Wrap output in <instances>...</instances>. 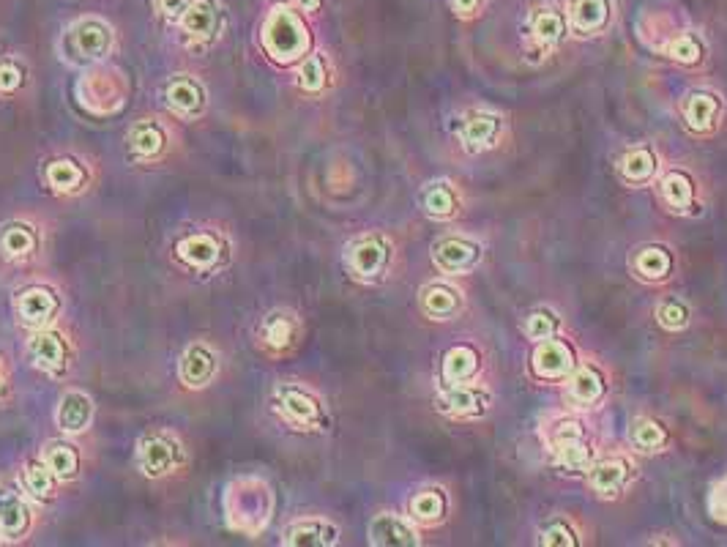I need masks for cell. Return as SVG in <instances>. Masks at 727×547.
<instances>
[{
  "instance_id": "obj_1",
  "label": "cell",
  "mask_w": 727,
  "mask_h": 547,
  "mask_svg": "<svg viewBox=\"0 0 727 547\" xmlns=\"http://www.w3.org/2000/svg\"><path fill=\"white\" fill-rule=\"evenodd\" d=\"M307 44V28H304V22L298 20V14L287 9H277L271 14L266 25V47L268 52H274V58L293 61L307 50Z\"/></svg>"
},
{
  "instance_id": "obj_2",
  "label": "cell",
  "mask_w": 727,
  "mask_h": 547,
  "mask_svg": "<svg viewBox=\"0 0 727 547\" xmlns=\"http://www.w3.org/2000/svg\"><path fill=\"white\" fill-rule=\"evenodd\" d=\"M113 31L102 20H80L74 22L66 33V50L72 52L77 61H99L110 52Z\"/></svg>"
},
{
  "instance_id": "obj_3",
  "label": "cell",
  "mask_w": 727,
  "mask_h": 547,
  "mask_svg": "<svg viewBox=\"0 0 727 547\" xmlns=\"http://www.w3.org/2000/svg\"><path fill=\"white\" fill-rule=\"evenodd\" d=\"M432 260L443 274H468L482 260V244H476L471 238L446 236L432 247Z\"/></svg>"
},
{
  "instance_id": "obj_4",
  "label": "cell",
  "mask_w": 727,
  "mask_h": 547,
  "mask_svg": "<svg viewBox=\"0 0 727 547\" xmlns=\"http://www.w3.org/2000/svg\"><path fill=\"white\" fill-rule=\"evenodd\" d=\"M391 247L386 238L380 236H364L353 241L348 247V266L350 271L361 279H375L383 271L389 269Z\"/></svg>"
},
{
  "instance_id": "obj_5",
  "label": "cell",
  "mask_w": 727,
  "mask_h": 547,
  "mask_svg": "<svg viewBox=\"0 0 727 547\" xmlns=\"http://www.w3.org/2000/svg\"><path fill=\"white\" fill-rule=\"evenodd\" d=\"M531 367L533 375L542 378V381H561V378H569L574 370L572 345L564 340H555V337H547V340L539 342V348L533 351Z\"/></svg>"
},
{
  "instance_id": "obj_6",
  "label": "cell",
  "mask_w": 727,
  "mask_h": 547,
  "mask_svg": "<svg viewBox=\"0 0 727 547\" xmlns=\"http://www.w3.org/2000/svg\"><path fill=\"white\" fill-rule=\"evenodd\" d=\"M629 476H632V465L626 463L624 457H605L588 468V485L596 496L615 498L618 493H624Z\"/></svg>"
},
{
  "instance_id": "obj_7",
  "label": "cell",
  "mask_w": 727,
  "mask_h": 547,
  "mask_svg": "<svg viewBox=\"0 0 727 547\" xmlns=\"http://www.w3.org/2000/svg\"><path fill=\"white\" fill-rule=\"evenodd\" d=\"M722 110H725V104H722V99L714 91H692L684 99V104H681L684 121H687L689 129L697 132V135L711 132L719 124Z\"/></svg>"
},
{
  "instance_id": "obj_8",
  "label": "cell",
  "mask_w": 727,
  "mask_h": 547,
  "mask_svg": "<svg viewBox=\"0 0 727 547\" xmlns=\"http://www.w3.org/2000/svg\"><path fill=\"white\" fill-rule=\"evenodd\" d=\"M490 408V392L476 383H454L441 394V411L451 416H482Z\"/></svg>"
},
{
  "instance_id": "obj_9",
  "label": "cell",
  "mask_w": 727,
  "mask_h": 547,
  "mask_svg": "<svg viewBox=\"0 0 727 547\" xmlns=\"http://www.w3.org/2000/svg\"><path fill=\"white\" fill-rule=\"evenodd\" d=\"M503 132V121L495 113H473L468 115L460 124V143L465 151H484L490 145L498 143V137Z\"/></svg>"
},
{
  "instance_id": "obj_10",
  "label": "cell",
  "mask_w": 727,
  "mask_h": 547,
  "mask_svg": "<svg viewBox=\"0 0 727 547\" xmlns=\"http://www.w3.org/2000/svg\"><path fill=\"white\" fill-rule=\"evenodd\" d=\"M531 39L539 44L542 50H553L566 39V28H569V17L555 6H542V9L531 11Z\"/></svg>"
},
{
  "instance_id": "obj_11",
  "label": "cell",
  "mask_w": 727,
  "mask_h": 547,
  "mask_svg": "<svg viewBox=\"0 0 727 547\" xmlns=\"http://www.w3.org/2000/svg\"><path fill=\"white\" fill-rule=\"evenodd\" d=\"M421 307L424 312L435 320H451L457 318L465 307L462 293L454 285L446 282H430L427 288L421 290Z\"/></svg>"
},
{
  "instance_id": "obj_12",
  "label": "cell",
  "mask_w": 727,
  "mask_h": 547,
  "mask_svg": "<svg viewBox=\"0 0 727 547\" xmlns=\"http://www.w3.org/2000/svg\"><path fill=\"white\" fill-rule=\"evenodd\" d=\"M369 542L383 547H416L419 534L397 515H378L369 523Z\"/></svg>"
},
{
  "instance_id": "obj_13",
  "label": "cell",
  "mask_w": 727,
  "mask_h": 547,
  "mask_svg": "<svg viewBox=\"0 0 727 547\" xmlns=\"http://www.w3.org/2000/svg\"><path fill=\"white\" fill-rule=\"evenodd\" d=\"M610 22V0H569V25L574 31L591 36L605 31Z\"/></svg>"
},
{
  "instance_id": "obj_14",
  "label": "cell",
  "mask_w": 727,
  "mask_h": 547,
  "mask_svg": "<svg viewBox=\"0 0 727 547\" xmlns=\"http://www.w3.org/2000/svg\"><path fill=\"white\" fill-rule=\"evenodd\" d=\"M479 364H482V356L473 345H454L443 356V381L446 386L473 381L479 372Z\"/></svg>"
},
{
  "instance_id": "obj_15",
  "label": "cell",
  "mask_w": 727,
  "mask_h": 547,
  "mask_svg": "<svg viewBox=\"0 0 727 547\" xmlns=\"http://www.w3.org/2000/svg\"><path fill=\"white\" fill-rule=\"evenodd\" d=\"M605 375L596 370L594 364H583L572 370V378H569V397L574 403L583 405V408H591L596 405L602 397H605Z\"/></svg>"
},
{
  "instance_id": "obj_16",
  "label": "cell",
  "mask_w": 727,
  "mask_h": 547,
  "mask_svg": "<svg viewBox=\"0 0 727 547\" xmlns=\"http://www.w3.org/2000/svg\"><path fill=\"white\" fill-rule=\"evenodd\" d=\"M673 252L662 244H648L635 252V271L637 277L648 279V282H662L673 274Z\"/></svg>"
},
{
  "instance_id": "obj_17",
  "label": "cell",
  "mask_w": 727,
  "mask_h": 547,
  "mask_svg": "<svg viewBox=\"0 0 727 547\" xmlns=\"http://www.w3.org/2000/svg\"><path fill=\"white\" fill-rule=\"evenodd\" d=\"M659 192H662V200H665V206L670 211H689V208H695V184L681 170L665 173L662 184H659Z\"/></svg>"
},
{
  "instance_id": "obj_18",
  "label": "cell",
  "mask_w": 727,
  "mask_h": 547,
  "mask_svg": "<svg viewBox=\"0 0 727 547\" xmlns=\"http://www.w3.org/2000/svg\"><path fill=\"white\" fill-rule=\"evenodd\" d=\"M421 206L432 219H451L460 214V197L454 192V186L438 181V184H430L424 189Z\"/></svg>"
},
{
  "instance_id": "obj_19",
  "label": "cell",
  "mask_w": 727,
  "mask_h": 547,
  "mask_svg": "<svg viewBox=\"0 0 727 547\" xmlns=\"http://www.w3.org/2000/svg\"><path fill=\"white\" fill-rule=\"evenodd\" d=\"M618 170L624 176L626 184H646L651 181L656 173V154L648 148V145H640V148H632L621 156L618 162Z\"/></svg>"
},
{
  "instance_id": "obj_20",
  "label": "cell",
  "mask_w": 727,
  "mask_h": 547,
  "mask_svg": "<svg viewBox=\"0 0 727 547\" xmlns=\"http://www.w3.org/2000/svg\"><path fill=\"white\" fill-rule=\"evenodd\" d=\"M181 28L195 39H208L216 31L214 0H192L181 14Z\"/></svg>"
},
{
  "instance_id": "obj_21",
  "label": "cell",
  "mask_w": 727,
  "mask_h": 547,
  "mask_svg": "<svg viewBox=\"0 0 727 547\" xmlns=\"http://www.w3.org/2000/svg\"><path fill=\"white\" fill-rule=\"evenodd\" d=\"M55 310H58V301L47 288H31L20 296V315L25 323L41 326L55 315Z\"/></svg>"
},
{
  "instance_id": "obj_22",
  "label": "cell",
  "mask_w": 727,
  "mask_h": 547,
  "mask_svg": "<svg viewBox=\"0 0 727 547\" xmlns=\"http://www.w3.org/2000/svg\"><path fill=\"white\" fill-rule=\"evenodd\" d=\"M555 452V463L561 465L564 471H577L583 474L594 465V452L591 446L585 444V438H566V441H558L553 444Z\"/></svg>"
},
{
  "instance_id": "obj_23",
  "label": "cell",
  "mask_w": 727,
  "mask_h": 547,
  "mask_svg": "<svg viewBox=\"0 0 727 547\" xmlns=\"http://www.w3.org/2000/svg\"><path fill=\"white\" fill-rule=\"evenodd\" d=\"M91 422V400L80 392H69L58 408V424L69 433H80Z\"/></svg>"
},
{
  "instance_id": "obj_24",
  "label": "cell",
  "mask_w": 727,
  "mask_h": 547,
  "mask_svg": "<svg viewBox=\"0 0 727 547\" xmlns=\"http://www.w3.org/2000/svg\"><path fill=\"white\" fill-rule=\"evenodd\" d=\"M282 411L290 422L296 424H315L320 419V405L315 397L298 392V389H282Z\"/></svg>"
},
{
  "instance_id": "obj_25",
  "label": "cell",
  "mask_w": 727,
  "mask_h": 547,
  "mask_svg": "<svg viewBox=\"0 0 727 547\" xmlns=\"http://www.w3.org/2000/svg\"><path fill=\"white\" fill-rule=\"evenodd\" d=\"M665 55L670 61L684 63V66H695V63H700L706 58V42L692 31L678 33L676 39H670V42L665 44Z\"/></svg>"
},
{
  "instance_id": "obj_26",
  "label": "cell",
  "mask_w": 727,
  "mask_h": 547,
  "mask_svg": "<svg viewBox=\"0 0 727 547\" xmlns=\"http://www.w3.org/2000/svg\"><path fill=\"white\" fill-rule=\"evenodd\" d=\"M334 542H337V528L320 520H307L287 531V545H334Z\"/></svg>"
},
{
  "instance_id": "obj_27",
  "label": "cell",
  "mask_w": 727,
  "mask_h": 547,
  "mask_svg": "<svg viewBox=\"0 0 727 547\" xmlns=\"http://www.w3.org/2000/svg\"><path fill=\"white\" fill-rule=\"evenodd\" d=\"M629 441H632L635 449L651 455V452H659V449L667 444V433L665 427L659 422H654V419H637V422L632 424V430H629Z\"/></svg>"
},
{
  "instance_id": "obj_28",
  "label": "cell",
  "mask_w": 727,
  "mask_h": 547,
  "mask_svg": "<svg viewBox=\"0 0 727 547\" xmlns=\"http://www.w3.org/2000/svg\"><path fill=\"white\" fill-rule=\"evenodd\" d=\"M181 375H184L186 383L200 386V383H205L214 375V356L205 351L203 345L189 348L184 356V364H181Z\"/></svg>"
},
{
  "instance_id": "obj_29",
  "label": "cell",
  "mask_w": 727,
  "mask_h": 547,
  "mask_svg": "<svg viewBox=\"0 0 727 547\" xmlns=\"http://www.w3.org/2000/svg\"><path fill=\"white\" fill-rule=\"evenodd\" d=\"M410 512L421 523H438L446 515V496L441 490H421L410 501Z\"/></svg>"
},
{
  "instance_id": "obj_30",
  "label": "cell",
  "mask_w": 727,
  "mask_h": 547,
  "mask_svg": "<svg viewBox=\"0 0 727 547\" xmlns=\"http://www.w3.org/2000/svg\"><path fill=\"white\" fill-rule=\"evenodd\" d=\"M31 353L33 359H36V364L44 367V370H61L63 364L61 337H55V334H39V337H33Z\"/></svg>"
},
{
  "instance_id": "obj_31",
  "label": "cell",
  "mask_w": 727,
  "mask_h": 547,
  "mask_svg": "<svg viewBox=\"0 0 727 547\" xmlns=\"http://www.w3.org/2000/svg\"><path fill=\"white\" fill-rule=\"evenodd\" d=\"M181 258L189 260L192 266H211L219 255V244L211 236H192L181 241Z\"/></svg>"
},
{
  "instance_id": "obj_32",
  "label": "cell",
  "mask_w": 727,
  "mask_h": 547,
  "mask_svg": "<svg viewBox=\"0 0 727 547\" xmlns=\"http://www.w3.org/2000/svg\"><path fill=\"white\" fill-rule=\"evenodd\" d=\"M175 465V452L173 446L164 444L162 438H154L143 446V468L145 474H167Z\"/></svg>"
},
{
  "instance_id": "obj_33",
  "label": "cell",
  "mask_w": 727,
  "mask_h": 547,
  "mask_svg": "<svg viewBox=\"0 0 727 547\" xmlns=\"http://www.w3.org/2000/svg\"><path fill=\"white\" fill-rule=\"evenodd\" d=\"M28 526V509L20 498L6 496L0 501V534L3 537H17L22 528Z\"/></svg>"
},
{
  "instance_id": "obj_34",
  "label": "cell",
  "mask_w": 727,
  "mask_h": 547,
  "mask_svg": "<svg viewBox=\"0 0 727 547\" xmlns=\"http://www.w3.org/2000/svg\"><path fill=\"white\" fill-rule=\"evenodd\" d=\"M561 329V318L553 310H533L525 320V337L542 342L547 337H555Z\"/></svg>"
},
{
  "instance_id": "obj_35",
  "label": "cell",
  "mask_w": 727,
  "mask_h": 547,
  "mask_svg": "<svg viewBox=\"0 0 727 547\" xmlns=\"http://www.w3.org/2000/svg\"><path fill=\"white\" fill-rule=\"evenodd\" d=\"M656 320L667 331H681L689 326V307L681 299H665L656 304Z\"/></svg>"
},
{
  "instance_id": "obj_36",
  "label": "cell",
  "mask_w": 727,
  "mask_h": 547,
  "mask_svg": "<svg viewBox=\"0 0 727 547\" xmlns=\"http://www.w3.org/2000/svg\"><path fill=\"white\" fill-rule=\"evenodd\" d=\"M167 96L181 110H195V107H200V99H203V93H200V88L192 80H175V83H170Z\"/></svg>"
},
{
  "instance_id": "obj_37",
  "label": "cell",
  "mask_w": 727,
  "mask_h": 547,
  "mask_svg": "<svg viewBox=\"0 0 727 547\" xmlns=\"http://www.w3.org/2000/svg\"><path fill=\"white\" fill-rule=\"evenodd\" d=\"M33 233L25 225H14V228H9L6 233H3V238H0V247H3V252L6 255H28L33 249Z\"/></svg>"
},
{
  "instance_id": "obj_38",
  "label": "cell",
  "mask_w": 727,
  "mask_h": 547,
  "mask_svg": "<svg viewBox=\"0 0 727 547\" xmlns=\"http://www.w3.org/2000/svg\"><path fill=\"white\" fill-rule=\"evenodd\" d=\"M47 465L58 476H72L77 471V452L66 444H52L47 452Z\"/></svg>"
},
{
  "instance_id": "obj_39",
  "label": "cell",
  "mask_w": 727,
  "mask_h": 547,
  "mask_svg": "<svg viewBox=\"0 0 727 547\" xmlns=\"http://www.w3.org/2000/svg\"><path fill=\"white\" fill-rule=\"evenodd\" d=\"M162 143H164L162 132H159L154 124H140L137 129H134L132 148L137 151V154H145V156L156 154V151L162 148Z\"/></svg>"
},
{
  "instance_id": "obj_40",
  "label": "cell",
  "mask_w": 727,
  "mask_h": 547,
  "mask_svg": "<svg viewBox=\"0 0 727 547\" xmlns=\"http://www.w3.org/2000/svg\"><path fill=\"white\" fill-rule=\"evenodd\" d=\"M542 545H561V547H574L577 545V534L566 520H553L550 526L542 531Z\"/></svg>"
},
{
  "instance_id": "obj_41",
  "label": "cell",
  "mask_w": 727,
  "mask_h": 547,
  "mask_svg": "<svg viewBox=\"0 0 727 547\" xmlns=\"http://www.w3.org/2000/svg\"><path fill=\"white\" fill-rule=\"evenodd\" d=\"M47 178H50L52 186H58V189H74V186L80 184L82 173L72 162H52L50 170H47Z\"/></svg>"
},
{
  "instance_id": "obj_42",
  "label": "cell",
  "mask_w": 727,
  "mask_h": 547,
  "mask_svg": "<svg viewBox=\"0 0 727 547\" xmlns=\"http://www.w3.org/2000/svg\"><path fill=\"white\" fill-rule=\"evenodd\" d=\"M298 77H301V85H304L307 91H320L323 83H326V66H323V61H320L318 55H312V58L304 61Z\"/></svg>"
},
{
  "instance_id": "obj_43",
  "label": "cell",
  "mask_w": 727,
  "mask_h": 547,
  "mask_svg": "<svg viewBox=\"0 0 727 547\" xmlns=\"http://www.w3.org/2000/svg\"><path fill=\"white\" fill-rule=\"evenodd\" d=\"M25 485L31 490L33 496H50L52 490V476H50V468H44V465L33 463L28 465V471H25Z\"/></svg>"
},
{
  "instance_id": "obj_44",
  "label": "cell",
  "mask_w": 727,
  "mask_h": 547,
  "mask_svg": "<svg viewBox=\"0 0 727 547\" xmlns=\"http://www.w3.org/2000/svg\"><path fill=\"white\" fill-rule=\"evenodd\" d=\"M266 340L271 345H287V342L293 340V320L285 318V315H274V318H268L266 323Z\"/></svg>"
},
{
  "instance_id": "obj_45",
  "label": "cell",
  "mask_w": 727,
  "mask_h": 547,
  "mask_svg": "<svg viewBox=\"0 0 727 547\" xmlns=\"http://www.w3.org/2000/svg\"><path fill=\"white\" fill-rule=\"evenodd\" d=\"M708 515L714 517L717 523H727V476L719 479L708 493Z\"/></svg>"
},
{
  "instance_id": "obj_46",
  "label": "cell",
  "mask_w": 727,
  "mask_h": 547,
  "mask_svg": "<svg viewBox=\"0 0 727 547\" xmlns=\"http://www.w3.org/2000/svg\"><path fill=\"white\" fill-rule=\"evenodd\" d=\"M566 438H583V424L574 419H561L553 424V444L566 441Z\"/></svg>"
},
{
  "instance_id": "obj_47",
  "label": "cell",
  "mask_w": 727,
  "mask_h": 547,
  "mask_svg": "<svg viewBox=\"0 0 727 547\" xmlns=\"http://www.w3.org/2000/svg\"><path fill=\"white\" fill-rule=\"evenodd\" d=\"M20 85V69L14 63H0V91H11Z\"/></svg>"
},
{
  "instance_id": "obj_48",
  "label": "cell",
  "mask_w": 727,
  "mask_h": 547,
  "mask_svg": "<svg viewBox=\"0 0 727 547\" xmlns=\"http://www.w3.org/2000/svg\"><path fill=\"white\" fill-rule=\"evenodd\" d=\"M482 6L484 0H451V9L457 11L460 17H473V14H479Z\"/></svg>"
},
{
  "instance_id": "obj_49",
  "label": "cell",
  "mask_w": 727,
  "mask_h": 547,
  "mask_svg": "<svg viewBox=\"0 0 727 547\" xmlns=\"http://www.w3.org/2000/svg\"><path fill=\"white\" fill-rule=\"evenodd\" d=\"M156 3H159V11L167 17H181L189 6V0H156Z\"/></svg>"
},
{
  "instance_id": "obj_50",
  "label": "cell",
  "mask_w": 727,
  "mask_h": 547,
  "mask_svg": "<svg viewBox=\"0 0 727 547\" xmlns=\"http://www.w3.org/2000/svg\"><path fill=\"white\" fill-rule=\"evenodd\" d=\"M318 3L320 0H304V6H307V9H318Z\"/></svg>"
}]
</instances>
